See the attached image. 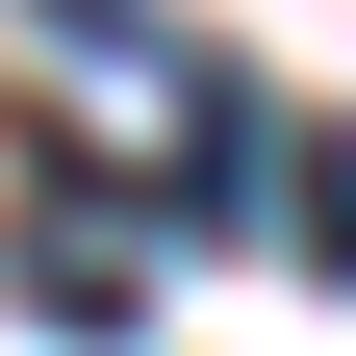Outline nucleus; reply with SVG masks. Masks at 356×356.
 Instances as JSON below:
<instances>
[{"label": "nucleus", "instance_id": "obj_1", "mask_svg": "<svg viewBox=\"0 0 356 356\" xmlns=\"http://www.w3.org/2000/svg\"><path fill=\"white\" fill-rule=\"evenodd\" d=\"M26 331H153V229H26Z\"/></svg>", "mask_w": 356, "mask_h": 356}, {"label": "nucleus", "instance_id": "obj_2", "mask_svg": "<svg viewBox=\"0 0 356 356\" xmlns=\"http://www.w3.org/2000/svg\"><path fill=\"white\" fill-rule=\"evenodd\" d=\"M305 254H356V153H305Z\"/></svg>", "mask_w": 356, "mask_h": 356}]
</instances>
